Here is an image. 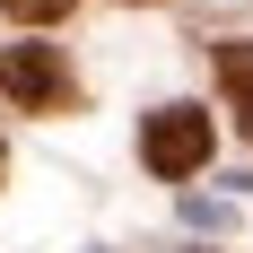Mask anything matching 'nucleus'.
I'll return each mask as SVG.
<instances>
[{"instance_id": "1", "label": "nucleus", "mask_w": 253, "mask_h": 253, "mask_svg": "<svg viewBox=\"0 0 253 253\" xmlns=\"http://www.w3.org/2000/svg\"><path fill=\"white\" fill-rule=\"evenodd\" d=\"M0 96L18 114H70V61L52 44H0Z\"/></svg>"}, {"instance_id": "4", "label": "nucleus", "mask_w": 253, "mask_h": 253, "mask_svg": "<svg viewBox=\"0 0 253 253\" xmlns=\"http://www.w3.org/2000/svg\"><path fill=\"white\" fill-rule=\"evenodd\" d=\"M0 9H9V18H26V26H44V18H61L70 0H0Z\"/></svg>"}, {"instance_id": "2", "label": "nucleus", "mask_w": 253, "mask_h": 253, "mask_svg": "<svg viewBox=\"0 0 253 253\" xmlns=\"http://www.w3.org/2000/svg\"><path fill=\"white\" fill-rule=\"evenodd\" d=\"M210 149H218V131H210L201 105H166V114H149V131H140V157H149V175H201Z\"/></svg>"}, {"instance_id": "3", "label": "nucleus", "mask_w": 253, "mask_h": 253, "mask_svg": "<svg viewBox=\"0 0 253 253\" xmlns=\"http://www.w3.org/2000/svg\"><path fill=\"white\" fill-rule=\"evenodd\" d=\"M218 79H227V105H236V123L253 140V44H218Z\"/></svg>"}]
</instances>
